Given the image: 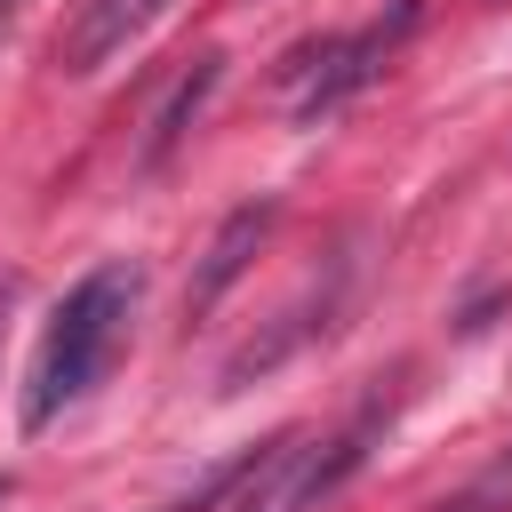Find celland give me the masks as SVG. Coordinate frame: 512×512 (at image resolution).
I'll list each match as a JSON object with an SVG mask.
<instances>
[{
  "label": "cell",
  "mask_w": 512,
  "mask_h": 512,
  "mask_svg": "<svg viewBox=\"0 0 512 512\" xmlns=\"http://www.w3.org/2000/svg\"><path fill=\"white\" fill-rule=\"evenodd\" d=\"M424 24V0H392L384 16H368L360 32H328V40H304L280 72H288V112H296V128H312V120H328L336 104H352L368 80H384V64L400 56V40Z\"/></svg>",
  "instance_id": "2"
},
{
  "label": "cell",
  "mask_w": 512,
  "mask_h": 512,
  "mask_svg": "<svg viewBox=\"0 0 512 512\" xmlns=\"http://www.w3.org/2000/svg\"><path fill=\"white\" fill-rule=\"evenodd\" d=\"M216 72H224V56H200V64H192V72H184V80L168 88V104L152 112V136H144V168L176 152V136H184V128H192V112L208 104V88H216Z\"/></svg>",
  "instance_id": "6"
},
{
  "label": "cell",
  "mask_w": 512,
  "mask_h": 512,
  "mask_svg": "<svg viewBox=\"0 0 512 512\" xmlns=\"http://www.w3.org/2000/svg\"><path fill=\"white\" fill-rule=\"evenodd\" d=\"M368 440H376V416H360L336 440H280V448L248 456L232 512H328L352 488V472L368 464Z\"/></svg>",
  "instance_id": "3"
},
{
  "label": "cell",
  "mask_w": 512,
  "mask_h": 512,
  "mask_svg": "<svg viewBox=\"0 0 512 512\" xmlns=\"http://www.w3.org/2000/svg\"><path fill=\"white\" fill-rule=\"evenodd\" d=\"M16 8H24V0H0V24H8V16H16Z\"/></svg>",
  "instance_id": "7"
},
{
  "label": "cell",
  "mask_w": 512,
  "mask_h": 512,
  "mask_svg": "<svg viewBox=\"0 0 512 512\" xmlns=\"http://www.w3.org/2000/svg\"><path fill=\"white\" fill-rule=\"evenodd\" d=\"M136 296H144V272H136L128 256L88 264V272L56 296V312H48L40 344H32V376H24V432H48L64 408H80V400L104 384V368H112L120 344H128Z\"/></svg>",
  "instance_id": "1"
},
{
  "label": "cell",
  "mask_w": 512,
  "mask_h": 512,
  "mask_svg": "<svg viewBox=\"0 0 512 512\" xmlns=\"http://www.w3.org/2000/svg\"><path fill=\"white\" fill-rule=\"evenodd\" d=\"M272 200H248V208H232L224 224H216V240H208V256H200V272H192V312H208L240 272H248V256L264 248V232H272Z\"/></svg>",
  "instance_id": "5"
},
{
  "label": "cell",
  "mask_w": 512,
  "mask_h": 512,
  "mask_svg": "<svg viewBox=\"0 0 512 512\" xmlns=\"http://www.w3.org/2000/svg\"><path fill=\"white\" fill-rule=\"evenodd\" d=\"M160 16V0H72V16H64V32H56V72H96V64H112L144 24Z\"/></svg>",
  "instance_id": "4"
}]
</instances>
